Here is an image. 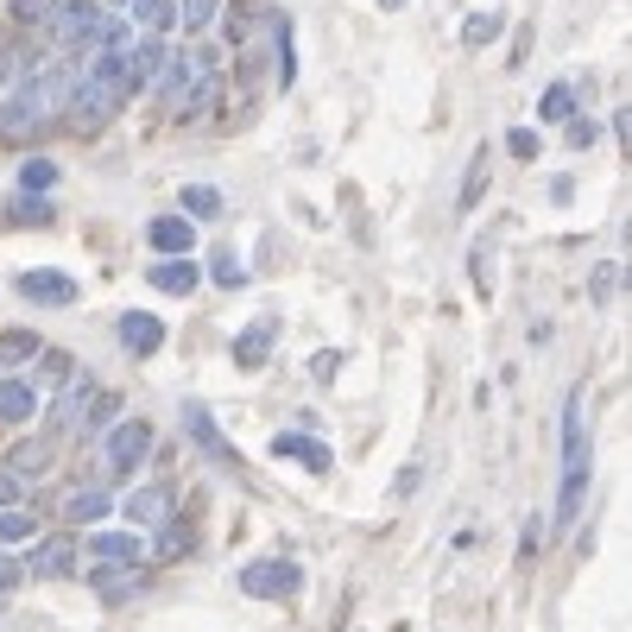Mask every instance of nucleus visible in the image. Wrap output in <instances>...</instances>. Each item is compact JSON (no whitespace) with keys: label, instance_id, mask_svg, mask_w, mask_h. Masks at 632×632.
Wrapping results in <instances>:
<instances>
[{"label":"nucleus","instance_id":"f257e3e1","mask_svg":"<svg viewBox=\"0 0 632 632\" xmlns=\"http://www.w3.org/2000/svg\"><path fill=\"white\" fill-rule=\"evenodd\" d=\"M588 500V424H581V392L563 399V494H556V531H569V519Z\"/></svg>","mask_w":632,"mask_h":632},{"label":"nucleus","instance_id":"f03ea898","mask_svg":"<svg viewBox=\"0 0 632 632\" xmlns=\"http://www.w3.org/2000/svg\"><path fill=\"white\" fill-rule=\"evenodd\" d=\"M51 32H57V45L70 51H96L101 38H108V13H101L96 0H57V20H51Z\"/></svg>","mask_w":632,"mask_h":632},{"label":"nucleus","instance_id":"7ed1b4c3","mask_svg":"<svg viewBox=\"0 0 632 632\" xmlns=\"http://www.w3.org/2000/svg\"><path fill=\"white\" fill-rule=\"evenodd\" d=\"M146 455H152V424H146V418H121V424H108V475H114V480H126Z\"/></svg>","mask_w":632,"mask_h":632},{"label":"nucleus","instance_id":"20e7f679","mask_svg":"<svg viewBox=\"0 0 632 632\" xmlns=\"http://www.w3.org/2000/svg\"><path fill=\"white\" fill-rule=\"evenodd\" d=\"M303 588V569L298 563H285V556H266V563H247L241 569V595H273V601H285V595H298Z\"/></svg>","mask_w":632,"mask_h":632},{"label":"nucleus","instance_id":"39448f33","mask_svg":"<svg viewBox=\"0 0 632 632\" xmlns=\"http://www.w3.org/2000/svg\"><path fill=\"white\" fill-rule=\"evenodd\" d=\"M13 291H20L25 303H51V310H64V303H76V278L70 273H51V266H32V273L13 278Z\"/></svg>","mask_w":632,"mask_h":632},{"label":"nucleus","instance_id":"423d86ee","mask_svg":"<svg viewBox=\"0 0 632 632\" xmlns=\"http://www.w3.org/2000/svg\"><path fill=\"white\" fill-rule=\"evenodd\" d=\"M114 335H121V348L140 354V361L165 348V323H158L152 310H121V317H114Z\"/></svg>","mask_w":632,"mask_h":632},{"label":"nucleus","instance_id":"0eeeda50","mask_svg":"<svg viewBox=\"0 0 632 632\" xmlns=\"http://www.w3.org/2000/svg\"><path fill=\"white\" fill-rule=\"evenodd\" d=\"M152 581V569H140V563H101L96 576H89V588H96L101 601H126V595H140Z\"/></svg>","mask_w":632,"mask_h":632},{"label":"nucleus","instance_id":"6e6552de","mask_svg":"<svg viewBox=\"0 0 632 632\" xmlns=\"http://www.w3.org/2000/svg\"><path fill=\"white\" fill-rule=\"evenodd\" d=\"M273 455H285V462H303L310 475H329V443H317V436H303V430H285V436H273Z\"/></svg>","mask_w":632,"mask_h":632},{"label":"nucleus","instance_id":"1a4fd4ad","mask_svg":"<svg viewBox=\"0 0 632 632\" xmlns=\"http://www.w3.org/2000/svg\"><path fill=\"white\" fill-rule=\"evenodd\" d=\"M146 241L158 247V259H177V253L197 247V228H190V215H158V222L146 228Z\"/></svg>","mask_w":632,"mask_h":632},{"label":"nucleus","instance_id":"9d476101","mask_svg":"<svg viewBox=\"0 0 632 632\" xmlns=\"http://www.w3.org/2000/svg\"><path fill=\"white\" fill-rule=\"evenodd\" d=\"M101 386L89 374H76L70 379V392H57V404H51V430H57V436H64V430H76V418H82V411H89V399H96Z\"/></svg>","mask_w":632,"mask_h":632},{"label":"nucleus","instance_id":"9b49d317","mask_svg":"<svg viewBox=\"0 0 632 632\" xmlns=\"http://www.w3.org/2000/svg\"><path fill=\"white\" fill-rule=\"evenodd\" d=\"M108 512H114V494H108V487H82V494L64 500V525H96Z\"/></svg>","mask_w":632,"mask_h":632},{"label":"nucleus","instance_id":"f8f14e48","mask_svg":"<svg viewBox=\"0 0 632 632\" xmlns=\"http://www.w3.org/2000/svg\"><path fill=\"white\" fill-rule=\"evenodd\" d=\"M197 266H190V259H184V253H177V259H158V266H152V285H158V291H165V298H190V291H197Z\"/></svg>","mask_w":632,"mask_h":632},{"label":"nucleus","instance_id":"ddd939ff","mask_svg":"<svg viewBox=\"0 0 632 632\" xmlns=\"http://www.w3.org/2000/svg\"><path fill=\"white\" fill-rule=\"evenodd\" d=\"M266 20V0H234L222 13V38L228 45H253V25Z\"/></svg>","mask_w":632,"mask_h":632},{"label":"nucleus","instance_id":"4468645a","mask_svg":"<svg viewBox=\"0 0 632 632\" xmlns=\"http://www.w3.org/2000/svg\"><path fill=\"white\" fill-rule=\"evenodd\" d=\"M273 335H278L273 323H247V329H241V342H234V367H241V374H253V367L273 354Z\"/></svg>","mask_w":632,"mask_h":632},{"label":"nucleus","instance_id":"2eb2a0df","mask_svg":"<svg viewBox=\"0 0 632 632\" xmlns=\"http://www.w3.org/2000/svg\"><path fill=\"white\" fill-rule=\"evenodd\" d=\"M38 411V386L32 379H0V418L7 424H25Z\"/></svg>","mask_w":632,"mask_h":632},{"label":"nucleus","instance_id":"dca6fc26","mask_svg":"<svg viewBox=\"0 0 632 632\" xmlns=\"http://www.w3.org/2000/svg\"><path fill=\"white\" fill-rule=\"evenodd\" d=\"M184 424H190V436H197V443L215 455V462H234V443H228L215 424H209V411H202V404H184Z\"/></svg>","mask_w":632,"mask_h":632},{"label":"nucleus","instance_id":"f3484780","mask_svg":"<svg viewBox=\"0 0 632 632\" xmlns=\"http://www.w3.org/2000/svg\"><path fill=\"white\" fill-rule=\"evenodd\" d=\"M89 551H96V563H133L140 537L133 531H89Z\"/></svg>","mask_w":632,"mask_h":632},{"label":"nucleus","instance_id":"a211bd4d","mask_svg":"<svg viewBox=\"0 0 632 632\" xmlns=\"http://www.w3.org/2000/svg\"><path fill=\"white\" fill-rule=\"evenodd\" d=\"M70 544H64V537H51V544H38V551H32V563H25V576H70Z\"/></svg>","mask_w":632,"mask_h":632},{"label":"nucleus","instance_id":"6ab92c4d","mask_svg":"<svg viewBox=\"0 0 632 632\" xmlns=\"http://www.w3.org/2000/svg\"><path fill=\"white\" fill-rule=\"evenodd\" d=\"M273 57H278V89H291L298 82V51H291V20L273 13Z\"/></svg>","mask_w":632,"mask_h":632},{"label":"nucleus","instance_id":"aec40b11","mask_svg":"<svg viewBox=\"0 0 632 632\" xmlns=\"http://www.w3.org/2000/svg\"><path fill=\"white\" fill-rule=\"evenodd\" d=\"M114 418H121V392H96V399H89V411L76 418V436H101Z\"/></svg>","mask_w":632,"mask_h":632},{"label":"nucleus","instance_id":"412c9836","mask_svg":"<svg viewBox=\"0 0 632 632\" xmlns=\"http://www.w3.org/2000/svg\"><path fill=\"white\" fill-rule=\"evenodd\" d=\"M228 202H222V190L215 184H184V215H197V222H215Z\"/></svg>","mask_w":632,"mask_h":632},{"label":"nucleus","instance_id":"4be33fe9","mask_svg":"<svg viewBox=\"0 0 632 632\" xmlns=\"http://www.w3.org/2000/svg\"><path fill=\"white\" fill-rule=\"evenodd\" d=\"M25 361H38V335L32 329H7L0 335V367H25Z\"/></svg>","mask_w":632,"mask_h":632},{"label":"nucleus","instance_id":"5701e85b","mask_svg":"<svg viewBox=\"0 0 632 632\" xmlns=\"http://www.w3.org/2000/svg\"><path fill=\"white\" fill-rule=\"evenodd\" d=\"M126 7H133V25H146V32H171L177 25L171 0H126Z\"/></svg>","mask_w":632,"mask_h":632},{"label":"nucleus","instance_id":"b1692460","mask_svg":"<svg viewBox=\"0 0 632 632\" xmlns=\"http://www.w3.org/2000/svg\"><path fill=\"white\" fill-rule=\"evenodd\" d=\"M126 512L133 519H171V494L165 487H140V494H126Z\"/></svg>","mask_w":632,"mask_h":632},{"label":"nucleus","instance_id":"393cba45","mask_svg":"<svg viewBox=\"0 0 632 632\" xmlns=\"http://www.w3.org/2000/svg\"><path fill=\"white\" fill-rule=\"evenodd\" d=\"M7 13H13V25L38 32V25H51V20H57V0H7Z\"/></svg>","mask_w":632,"mask_h":632},{"label":"nucleus","instance_id":"a878e982","mask_svg":"<svg viewBox=\"0 0 632 632\" xmlns=\"http://www.w3.org/2000/svg\"><path fill=\"white\" fill-rule=\"evenodd\" d=\"M57 177H64V171H57L51 158H25V165H20V190H25V197H45Z\"/></svg>","mask_w":632,"mask_h":632},{"label":"nucleus","instance_id":"bb28decb","mask_svg":"<svg viewBox=\"0 0 632 632\" xmlns=\"http://www.w3.org/2000/svg\"><path fill=\"white\" fill-rule=\"evenodd\" d=\"M32 531H38V519L25 506H0V544H25Z\"/></svg>","mask_w":632,"mask_h":632},{"label":"nucleus","instance_id":"cd10ccee","mask_svg":"<svg viewBox=\"0 0 632 632\" xmlns=\"http://www.w3.org/2000/svg\"><path fill=\"white\" fill-rule=\"evenodd\" d=\"M537 114H544V121H569V114H576V89H569V82H551L544 101H537Z\"/></svg>","mask_w":632,"mask_h":632},{"label":"nucleus","instance_id":"c85d7f7f","mask_svg":"<svg viewBox=\"0 0 632 632\" xmlns=\"http://www.w3.org/2000/svg\"><path fill=\"white\" fill-rule=\"evenodd\" d=\"M259 82H266V51H259V38H253V45H241V89H259Z\"/></svg>","mask_w":632,"mask_h":632},{"label":"nucleus","instance_id":"c756f323","mask_svg":"<svg viewBox=\"0 0 632 632\" xmlns=\"http://www.w3.org/2000/svg\"><path fill=\"white\" fill-rule=\"evenodd\" d=\"M215 13H222V0H184V7H177V25H184V32H202Z\"/></svg>","mask_w":632,"mask_h":632},{"label":"nucleus","instance_id":"7c9ffc66","mask_svg":"<svg viewBox=\"0 0 632 632\" xmlns=\"http://www.w3.org/2000/svg\"><path fill=\"white\" fill-rule=\"evenodd\" d=\"M190 537H197L190 519H171V525L158 531V556H184V551H190Z\"/></svg>","mask_w":632,"mask_h":632},{"label":"nucleus","instance_id":"2f4dec72","mask_svg":"<svg viewBox=\"0 0 632 632\" xmlns=\"http://www.w3.org/2000/svg\"><path fill=\"white\" fill-rule=\"evenodd\" d=\"M506 152H512V158H519V165H531V158H537V152H544V140H537V133H531V126H512V133H506Z\"/></svg>","mask_w":632,"mask_h":632},{"label":"nucleus","instance_id":"473e14b6","mask_svg":"<svg viewBox=\"0 0 632 632\" xmlns=\"http://www.w3.org/2000/svg\"><path fill=\"white\" fill-rule=\"evenodd\" d=\"M500 13H475V20H462V38H468V45H487V38H494V32H500Z\"/></svg>","mask_w":632,"mask_h":632},{"label":"nucleus","instance_id":"72a5a7b5","mask_svg":"<svg viewBox=\"0 0 632 632\" xmlns=\"http://www.w3.org/2000/svg\"><path fill=\"white\" fill-rule=\"evenodd\" d=\"M480 197H487V152H480L475 165H468V184H462V209H475Z\"/></svg>","mask_w":632,"mask_h":632},{"label":"nucleus","instance_id":"f704fd0d","mask_svg":"<svg viewBox=\"0 0 632 632\" xmlns=\"http://www.w3.org/2000/svg\"><path fill=\"white\" fill-rule=\"evenodd\" d=\"M620 266H613V259H607V266H595V278H588V291H595V303H613V285H620Z\"/></svg>","mask_w":632,"mask_h":632},{"label":"nucleus","instance_id":"c9c22d12","mask_svg":"<svg viewBox=\"0 0 632 632\" xmlns=\"http://www.w3.org/2000/svg\"><path fill=\"white\" fill-rule=\"evenodd\" d=\"M7 222H51V202H45V197L13 202V209H7Z\"/></svg>","mask_w":632,"mask_h":632},{"label":"nucleus","instance_id":"e433bc0d","mask_svg":"<svg viewBox=\"0 0 632 632\" xmlns=\"http://www.w3.org/2000/svg\"><path fill=\"white\" fill-rule=\"evenodd\" d=\"M45 462H51V443H25V450H20V468H25V475H38Z\"/></svg>","mask_w":632,"mask_h":632},{"label":"nucleus","instance_id":"4c0bfd02","mask_svg":"<svg viewBox=\"0 0 632 632\" xmlns=\"http://www.w3.org/2000/svg\"><path fill=\"white\" fill-rule=\"evenodd\" d=\"M215 278H222V285H241V278H247V273H241V259H234V253H215Z\"/></svg>","mask_w":632,"mask_h":632},{"label":"nucleus","instance_id":"58836bf2","mask_svg":"<svg viewBox=\"0 0 632 632\" xmlns=\"http://www.w3.org/2000/svg\"><path fill=\"white\" fill-rule=\"evenodd\" d=\"M569 146H595V121H581V114H569Z\"/></svg>","mask_w":632,"mask_h":632},{"label":"nucleus","instance_id":"ea45409f","mask_svg":"<svg viewBox=\"0 0 632 632\" xmlns=\"http://www.w3.org/2000/svg\"><path fill=\"white\" fill-rule=\"evenodd\" d=\"M20 581H25V569H20V563H13V556H0V595H13Z\"/></svg>","mask_w":632,"mask_h":632},{"label":"nucleus","instance_id":"a19ab883","mask_svg":"<svg viewBox=\"0 0 632 632\" xmlns=\"http://www.w3.org/2000/svg\"><path fill=\"white\" fill-rule=\"evenodd\" d=\"M418 475H424V468H418V462H404V468H399V480H392V500H404V494L418 487Z\"/></svg>","mask_w":632,"mask_h":632},{"label":"nucleus","instance_id":"79ce46f5","mask_svg":"<svg viewBox=\"0 0 632 632\" xmlns=\"http://www.w3.org/2000/svg\"><path fill=\"white\" fill-rule=\"evenodd\" d=\"M20 494H25L20 475H0V506H20Z\"/></svg>","mask_w":632,"mask_h":632},{"label":"nucleus","instance_id":"37998d69","mask_svg":"<svg viewBox=\"0 0 632 632\" xmlns=\"http://www.w3.org/2000/svg\"><path fill=\"white\" fill-rule=\"evenodd\" d=\"M379 7H386V13H399V7H404V0H379Z\"/></svg>","mask_w":632,"mask_h":632},{"label":"nucleus","instance_id":"c03bdc74","mask_svg":"<svg viewBox=\"0 0 632 632\" xmlns=\"http://www.w3.org/2000/svg\"><path fill=\"white\" fill-rule=\"evenodd\" d=\"M108 7H126V0H108Z\"/></svg>","mask_w":632,"mask_h":632}]
</instances>
